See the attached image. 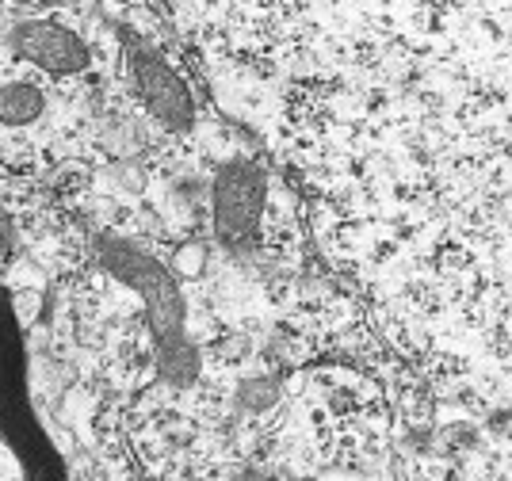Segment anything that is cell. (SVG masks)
<instances>
[{
  "mask_svg": "<svg viewBox=\"0 0 512 481\" xmlns=\"http://www.w3.org/2000/svg\"><path fill=\"white\" fill-rule=\"evenodd\" d=\"M12 42H16V54H23L27 62L46 69V73H58V77L85 73L92 62L88 42H81L73 31H65L58 23H20L12 31Z\"/></svg>",
  "mask_w": 512,
  "mask_h": 481,
  "instance_id": "obj_5",
  "label": "cell"
},
{
  "mask_svg": "<svg viewBox=\"0 0 512 481\" xmlns=\"http://www.w3.org/2000/svg\"><path fill=\"white\" fill-rule=\"evenodd\" d=\"M172 268L184 275V279H195V275L207 268V249H203L199 241L180 245V249H176V256H172Z\"/></svg>",
  "mask_w": 512,
  "mask_h": 481,
  "instance_id": "obj_7",
  "label": "cell"
},
{
  "mask_svg": "<svg viewBox=\"0 0 512 481\" xmlns=\"http://www.w3.org/2000/svg\"><path fill=\"white\" fill-rule=\"evenodd\" d=\"M12 306H16V317H20L23 329H31V321L43 310V291H16L12 294Z\"/></svg>",
  "mask_w": 512,
  "mask_h": 481,
  "instance_id": "obj_8",
  "label": "cell"
},
{
  "mask_svg": "<svg viewBox=\"0 0 512 481\" xmlns=\"http://www.w3.org/2000/svg\"><path fill=\"white\" fill-rule=\"evenodd\" d=\"M188 481H207V478H188Z\"/></svg>",
  "mask_w": 512,
  "mask_h": 481,
  "instance_id": "obj_11",
  "label": "cell"
},
{
  "mask_svg": "<svg viewBox=\"0 0 512 481\" xmlns=\"http://www.w3.org/2000/svg\"><path fill=\"white\" fill-rule=\"evenodd\" d=\"M130 65H134L138 92L150 104L153 115L169 126V130H188L195 119V104L192 96H188V88H184V81L153 54L150 46H142V42L130 46Z\"/></svg>",
  "mask_w": 512,
  "mask_h": 481,
  "instance_id": "obj_4",
  "label": "cell"
},
{
  "mask_svg": "<svg viewBox=\"0 0 512 481\" xmlns=\"http://www.w3.org/2000/svg\"><path fill=\"white\" fill-rule=\"evenodd\" d=\"M46 107L43 88L31 81H4L0 84V123L4 126H31Z\"/></svg>",
  "mask_w": 512,
  "mask_h": 481,
  "instance_id": "obj_6",
  "label": "cell"
},
{
  "mask_svg": "<svg viewBox=\"0 0 512 481\" xmlns=\"http://www.w3.org/2000/svg\"><path fill=\"white\" fill-rule=\"evenodd\" d=\"M23 329L0 291V481H65V462L31 398Z\"/></svg>",
  "mask_w": 512,
  "mask_h": 481,
  "instance_id": "obj_1",
  "label": "cell"
},
{
  "mask_svg": "<svg viewBox=\"0 0 512 481\" xmlns=\"http://www.w3.org/2000/svg\"><path fill=\"white\" fill-rule=\"evenodd\" d=\"M8 256H12V226L0 218V264H4Z\"/></svg>",
  "mask_w": 512,
  "mask_h": 481,
  "instance_id": "obj_10",
  "label": "cell"
},
{
  "mask_svg": "<svg viewBox=\"0 0 512 481\" xmlns=\"http://www.w3.org/2000/svg\"><path fill=\"white\" fill-rule=\"evenodd\" d=\"M264 195H268V176L253 161H230L218 168L211 188L214 233L226 249L249 252L256 241V226L264 214Z\"/></svg>",
  "mask_w": 512,
  "mask_h": 481,
  "instance_id": "obj_3",
  "label": "cell"
},
{
  "mask_svg": "<svg viewBox=\"0 0 512 481\" xmlns=\"http://www.w3.org/2000/svg\"><path fill=\"white\" fill-rule=\"evenodd\" d=\"M104 264L119 275V279H127L130 287H138V291L146 294L153 325H157V340H161V371H165L172 382H192L195 352L184 344V336H180L184 310H180V294L172 287V279L161 272L153 260H146L142 252L127 249V245H107Z\"/></svg>",
  "mask_w": 512,
  "mask_h": 481,
  "instance_id": "obj_2",
  "label": "cell"
},
{
  "mask_svg": "<svg viewBox=\"0 0 512 481\" xmlns=\"http://www.w3.org/2000/svg\"><path fill=\"white\" fill-rule=\"evenodd\" d=\"M276 401V386L272 382H245L241 386V405H249V409H268Z\"/></svg>",
  "mask_w": 512,
  "mask_h": 481,
  "instance_id": "obj_9",
  "label": "cell"
}]
</instances>
